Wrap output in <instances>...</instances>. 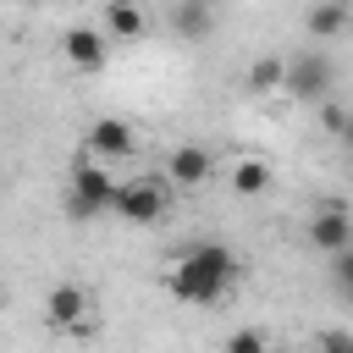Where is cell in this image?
Segmentation results:
<instances>
[{"instance_id":"6da1fadb","label":"cell","mask_w":353,"mask_h":353,"mask_svg":"<svg viewBox=\"0 0 353 353\" xmlns=\"http://www.w3.org/2000/svg\"><path fill=\"white\" fill-rule=\"evenodd\" d=\"M232 281H237V254L226 248V243H188L176 259H171V276H165V287H171V298L176 303H193V309H210V303H221L226 292H232Z\"/></svg>"},{"instance_id":"ba28073f","label":"cell","mask_w":353,"mask_h":353,"mask_svg":"<svg viewBox=\"0 0 353 353\" xmlns=\"http://www.w3.org/2000/svg\"><path fill=\"white\" fill-rule=\"evenodd\" d=\"M165 176H171V188L199 193V188L215 182V154H210L204 143H176V149L165 154Z\"/></svg>"},{"instance_id":"9a60e30c","label":"cell","mask_w":353,"mask_h":353,"mask_svg":"<svg viewBox=\"0 0 353 353\" xmlns=\"http://www.w3.org/2000/svg\"><path fill=\"white\" fill-rule=\"evenodd\" d=\"M248 88H254V94H276V88H281V55H259V61L248 66Z\"/></svg>"},{"instance_id":"7c38bea8","label":"cell","mask_w":353,"mask_h":353,"mask_svg":"<svg viewBox=\"0 0 353 353\" xmlns=\"http://www.w3.org/2000/svg\"><path fill=\"white\" fill-rule=\"evenodd\" d=\"M210 28H215V11L204 0H176L171 6V33L176 39H193L199 44V39H210Z\"/></svg>"},{"instance_id":"9c48e42d","label":"cell","mask_w":353,"mask_h":353,"mask_svg":"<svg viewBox=\"0 0 353 353\" xmlns=\"http://www.w3.org/2000/svg\"><path fill=\"white\" fill-rule=\"evenodd\" d=\"M99 39L105 44H143L149 39V11L143 6H127V0H110V6H99Z\"/></svg>"},{"instance_id":"7a4b0ae2","label":"cell","mask_w":353,"mask_h":353,"mask_svg":"<svg viewBox=\"0 0 353 353\" xmlns=\"http://www.w3.org/2000/svg\"><path fill=\"white\" fill-rule=\"evenodd\" d=\"M44 325L55 331V336H94L99 331V303H94V292L83 287V281H55L50 292H44Z\"/></svg>"},{"instance_id":"2e32d148","label":"cell","mask_w":353,"mask_h":353,"mask_svg":"<svg viewBox=\"0 0 353 353\" xmlns=\"http://www.w3.org/2000/svg\"><path fill=\"white\" fill-rule=\"evenodd\" d=\"M314 353H353V331H342V325L320 331V336H314Z\"/></svg>"},{"instance_id":"277c9868","label":"cell","mask_w":353,"mask_h":353,"mask_svg":"<svg viewBox=\"0 0 353 353\" xmlns=\"http://www.w3.org/2000/svg\"><path fill=\"white\" fill-rule=\"evenodd\" d=\"M110 193H116V176H110V165L77 160V165L66 171V215H72V221L110 215Z\"/></svg>"},{"instance_id":"4fadbf2b","label":"cell","mask_w":353,"mask_h":353,"mask_svg":"<svg viewBox=\"0 0 353 353\" xmlns=\"http://www.w3.org/2000/svg\"><path fill=\"white\" fill-rule=\"evenodd\" d=\"M303 28H309V39H342V33L353 28V11H347L342 0L309 6V11H303Z\"/></svg>"},{"instance_id":"d6986e66","label":"cell","mask_w":353,"mask_h":353,"mask_svg":"<svg viewBox=\"0 0 353 353\" xmlns=\"http://www.w3.org/2000/svg\"><path fill=\"white\" fill-rule=\"evenodd\" d=\"M0 303H6V281H0Z\"/></svg>"},{"instance_id":"5b68a950","label":"cell","mask_w":353,"mask_h":353,"mask_svg":"<svg viewBox=\"0 0 353 353\" xmlns=\"http://www.w3.org/2000/svg\"><path fill=\"white\" fill-rule=\"evenodd\" d=\"M331 88H336V66H331L325 50H298V55L281 61V94H292V99H331Z\"/></svg>"},{"instance_id":"52a82bcc","label":"cell","mask_w":353,"mask_h":353,"mask_svg":"<svg viewBox=\"0 0 353 353\" xmlns=\"http://www.w3.org/2000/svg\"><path fill=\"white\" fill-rule=\"evenodd\" d=\"M309 243L336 259V254H353V210L342 199H325L320 210H309Z\"/></svg>"},{"instance_id":"30bf717a","label":"cell","mask_w":353,"mask_h":353,"mask_svg":"<svg viewBox=\"0 0 353 353\" xmlns=\"http://www.w3.org/2000/svg\"><path fill=\"white\" fill-rule=\"evenodd\" d=\"M61 55H66V66H77V72H99L105 55H110V44L99 39L94 22H72V28L61 33Z\"/></svg>"},{"instance_id":"e0dca14e","label":"cell","mask_w":353,"mask_h":353,"mask_svg":"<svg viewBox=\"0 0 353 353\" xmlns=\"http://www.w3.org/2000/svg\"><path fill=\"white\" fill-rule=\"evenodd\" d=\"M320 121H325V132H342V127H347V110H342L336 99H325V105H320Z\"/></svg>"},{"instance_id":"5bb4252c","label":"cell","mask_w":353,"mask_h":353,"mask_svg":"<svg viewBox=\"0 0 353 353\" xmlns=\"http://www.w3.org/2000/svg\"><path fill=\"white\" fill-rule=\"evenodd\" d=\"M221 353H276V342L259 331V325H237L221 336Z\"/></svg>"},{"instance_id":"8fae6325","label":"cell","mask_w":353,"mask_h":353,"mask_svg":"<svg viewBox=\"0 0 353 353\" xmlns=\"http://www.w3.org/2000/svg\"><path fill=\"white\" fill-rule=\"evenodd\" d=\"M226 188L243 193V199H259V193L270 188V160H265V154H237V160L226 165Z\"/></svg>"},{"instance_id":"3957f363","label":"cell","mask_w":353,"mask_h":353,"mask_svg":"<svg viewBox=\"0 0 353 353\" xmlns=\"http://www.w3.org/2000/svg\"><path fill=\"white\" fill-rule=\"evenodd\" d=\"M171 210V188L160 176H116V193H110V215L116 221H132V226H160Z\"/></svg>"},{"instance_id":"8992f818","label":"cell","mask_w":353,"mask_h":353,"mask_svg":"<svg viewBox=\"0 0 353 353\" xmlns=\"http://www.w3.org/2000/svg\"><path fill=\"white\" fill-rule=\"evenodd\" d=\"M132 149H138V132H132V121H121V116H94V121L83 127V154H88L94 165L132 160Z\"/></svg>"},{"instance_id":"ac0fdd59","label":"cell","mask_w":353,"mask_h":353,"mask_svg":"<svg viewBox=\"0 0 353 353\" xmlns=\"http://www.w3.org/2000/svg\"><path fill=\"white\" fill-rule=\"evenodd\" d=\"M331 270H336V287H347V281H353V254H336Z\"/></svg>"}]
</instances>
